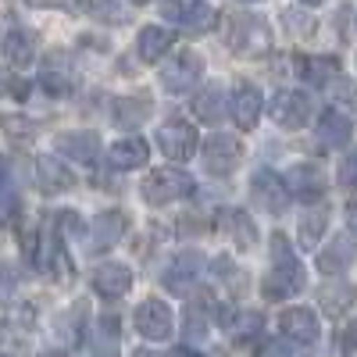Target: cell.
I'll use <instances>...</instances> for the list:
<instances>
[{
    "mask_svg": "<svg viewBox=\"0 0 357 357\" xmlns=\"http://www.w3.org/2000/svg\"><path fill=\"white\" fill-rule=\"evenodd\" d=\"M301 4H307V8H311V4H321V0H301Z\"/></svg>",
    "mask_w": 357,
    "mask_h": 357,
    "instance_id": "obj_42",
    "label": "cell"
},
{
    "mask_svg": "<svg viewBox=\"0 0 357 357\" xmlns=\"http://www.w3.org/2000/svg\"><path fill=\"white\" fill-rule=\"evenodd\" d=\"M146 158H151V146H146V139H139V136H126V139H118L111 146V165L122 168V172L143 168Z\"/></svg>",
    "mask_w": 357,
    "mask_h": 357,
    "instance_id": "obj_17",
    "label": "cell"
},
{
    "mask_svg": "<svg viewBox=\"0 0 357 357\" xmlns=\"http://www.w3.org/2000/svg\"><path fill=\"white\" fill-rule=\"evenodd\" d=\"M350 304H354V286L350 282H325L318 289V307L329 318H340Z\"/></svg>",
    "mask_w": 357,
    "mask_h": 357,
    "instance_id": "obj_23",
    "label": "cell"
},
{
    "mask_svg": "<svg viewBox=\"0 0 357 357\" xmlns=\"http://www.w3.org/2000/svg\"><path fill=\"white\" fill-rule=\"evenodd\" d=\"M272 36H268V25L254 15H236L232 18V29H229V47L243 57H257L268 50Z\"/></svg>",
    "mask_w": 357,
    "mask_h": 357,
    "instance_id": "obj_3",
    "label": "cell"
},
{
    "mask_svg": "<svg viewBox=\"0 0 357 357\" xmlns=\"http://www.w3.org/2000/svg\"><path fill=\"white\" fill-rule=\"evenodd\" d=\"M175 329V318H172V307L165 301H143L136 307V333L143 340H151V343H165Z\"/></svg>",
    "mask_w": 357,
    "mask_h": 357,
    "instance_id": "obj_5",
    "label": "cell"
},
{
    "mask_svg": "<svg viewBox=\"0 0 357 357\" xmlns=\"http://www.w3.org/2000/svg\"><path fill=\"white\" fill-rule=\"evenodd\" d=\"M229 107H232L236 126H240L243 132H250V129L257 126L261 111H264V100H261V93H257L254 86H236V93H232Z\"/></svg>",
    "mask_w": 357,
    "mask_h": 357,
    "instance_id": "obj_15",
    "label": "cell"
},
{
    "mask_svg": "<svg viewBox=\"0 0 357 357\" xmlns=\"http://www.w3.org/2000/svg\"><path fill=\"white\" fill-rule=\"evenodd\" d=\"M268 114H272V122H279L282 129H301L307 118H311V100L304 93H296V89H279L268 104Z\"/></svg>",
    "mask_w": 357,
    "mask_h": 357,
    "instance_id": "obj_7",
    "label": "cell"
},
{
    "mask_svg": "<svg viewBox=\"0 0 357 357\" xmlns=\"http://www.w3.org/2000/svg\"><path fill=\"white\" fill-rule=\"evenodd\" d=\"M200 72H204V61H200V57H197L193 50H178L172 61L161 68V86L168 89V93L183 97V93H190V89L197 86Z\"/></svg>",
    "mask_w": 357,
    "mask_h": 357,
    "instance_id": "obj_4",
    "label": "cell"
},
{
    "mask_svg": "<svg viewBox=\"0 0 357 357\" xmlns=\"http://www.w3.org/2000/svg\"><path fill=\"white\" fill-rule=\"evenodd\" d=\"M36 183L43 193H65L72 186V172L57 158H36Z\"/></svg>",
    "mask_w": 357,
    "mask_h": 357,
    "instance_id": "obj_20",
    "label": "cell"
},
{
    "mask_svg": "<svg viewBox=\"0 0 357 357\" xmlns=\"http://www.w3.org/2000/svg\"><path fill=\"white\" fill-rule=\"evenodd\" d=\"M132 4H146V0H132Z\"/></svg>",
    "mask_w": 357,
    "mask_h": 357,
    "instance_id": "obj_45",
    "label": "cell"
},
{
    "mask_svg": "<svg viewBox=\"0 0 357 357\" xmlns=\"http://www.w3.org/2000/svg\"><path fill=\"white\" fill-rule=\"evenodd\" d=\"M178 25H186L190 33H204V29H215V25H218V8H215V4H204V0H200V4H197L183 22H178Z\"/></svg>",
    "mask_w": 357,
    "mask_h": 357,
    "instance_id": "obj_29",
    "label": "cell"
},
{
    "mask_svg": "<svg viewBox=\"0 0 357 357\" xmlns=\"http://www.w3.org/2000/svg\"><path fill=\"white\" fill-rule=\"evenodd\" d=\"M132 357H161V354H158V350H151V347H143V350H136Z\"/></svg>",
    "mask_w": 357,
    "mask_h": 357,
    "instance_id": "obj_41",
    "label": "cell"
},
{
    "mask_svg": "<svg viewBox=\"0 0 357 357\" xmlns=\"http://www.w3.org/2000/svg\"><path fill=\"white\" fill-rule=\"evenodd\" d=\"M146 114H151V100H146V97H122L114 104V126L136 129V126L146 122Z\"/></svg>",
    "mask_w": 357,
    "mask_h": 357,
    "instance_id": "obj_25",
    "label": "cell"
},
{
    "mask_svg": "<svg viewBox=\"0 0 357 357\" xmlns=\"http://www.w3.org/2000/svg\"><path fill=\"white\" fill-rule=\"evenodd\" d=\"M126 229H129V218H126L122 211H104V215H97L93 225H89V232H86L89 250H93V254L111 250V247L126 236Z\"/></svg>",
    "mask_w": 357,
    "mask_h": 357,
    "instance_id": "obj_11",
    "label": "cell"
},
{
    "mask_svg": "<svg viewBox=\"0 0 357 357\" xmlns=\"http://www.w3.org/2000/svg\"><path fill=\"white\" fill-rule=\"evenodd\" d=\"M197 4H200V0H165L161 11H165V18H172V22H183Z\"/></svg>",
    "mask_w": 357,
    "mask_h": 357,
    "instance_id": "obj_35",
    "label": "cell"
},
{
    "mask_svg": "<svg viewBox=\"0 0 357 357\" xmlns=\"http://www.w3.org/2000/svg\"><path fill=\"white\" fill-rule=\"evenodd\" d=\"M136 47H139L143 61H161L165 50H172V33H168V29H161V25H146V29H139Z\"/></svg>",
    "mask_w": 357,
    "mask_h": 357,
    "instance_id": "obj_24",
    "label": "cell"
},
{
    "mask_svg": "<svg viewBox=\"0 0 357 357\" xmlns=\"http://www.w3.org/2000/svg\"><path fill=\"white\" fill-rule=\"evenodd\" d=\"M279 333L289 340V343H301V347H311L321 333L318 325V314L311 307H286L279 314Z\"/></svg>",
    "mask_w": 357,
    "mask_h": 357,
    "instance_id": "obj_9",
    "label": "cell"
},
{
    "mask_svg": "<svg viewBox=\"0 0 357 357\" xmlns=\"http://www.w3.org/2000/svg\"><path fill=\"white\" fill-rule=\"evenodd\" d=\"M301 72H304V79H307V82L325 86L329 79H336L340 65H336V57H304V61H301Z\"/></svg>",
    "mask_w": 357,
    "mask_h": 357,
    "instance_id": "obj_28",
    "label": "cell"
},
{
    "mask_svg": "<svg viewBox=\"0 0 357 357\" xmlns=\"http://www.w3.org/2000/svg\"><path fill=\"white\" fill-rule=\"evenodd\" d=\"M0 126H4V132H8L11 139H18V143H25V139H33V136H36V126L29 122L25 114H8Z\"/></svg>",
    "mask_w": 357,
    "mask_h": 357,
    "instance_id": "obj_32",
    "label": "cell"
},
{
    "mask_svg": "<svg viewBox=\"0 0 357 357\" xmlns=\"http://www.w3.org/2000/svg\"><path fill=\"white\" fill-rule=\"evenodd\" d=\"M93 289H97L100 296H107V301H114V296H126V293L132 289V272H129L126 264L107 261V264L93 268Z\"/></svg>",
    "mask_w": 357,
    "mask_h": 357,
    "instance_id": "obj_14",
    "label": "cell"
},
{
    "mask_svg": "<svg viewBox=\"0 0 357 357\" xmlns=\"http://www.w3.org/2000/svg\"><path fill=\"white\" fill-rule=\"evenodd\" d=\"M336 97H340V104H347V107L354 111V118H357V89H354L350 82H343V86L336 89Z\"/></svg>",
    "mask_w": 357,
    "mask_h": 357,
    "instance_id": "obj_37",
    "label": "cell"
},
{
    "mask_svg": "<svg viewBox=\"0 0 357 357\" xmlns=\"http://www.w3.org/2000/svg\"><path fill=\"white\" fill-rule=\"evenodd\" d=\"M336 178H340V186H343V190H357V151L343 158V165H340V175H336Z\"/></svg>",
    "mask_w": 357,
    "mask_h": 357,
    "instance_id": "obj_36",
    "label": "cell"
},
{
    "mask_svg": "<svg viewBox=\"0 0 357 357\" xmlns=\"http://www.w3.org/2000/svg\"><path fill=\"white\" fill-rule=\"evenodd\" d=\"M243 158V143L236 136H211L204 143V168L211 175H229L236 172V165H240Z\"/></svg>",
    "mask_w": 357,
    "mask_h": 357,
    "instance_id": "obj_8",
    "label": "cell"
},
{
    "mask_svg": "<svg viewBox=\"0 0 357 357\" xmlns=\"http://www.w3.org/2000/svg\"><path fill=\"white\" fill-rule=\"evenodd\" d=\"M139 190H143V200H146V204L161 207V204H172V200L190 197V193H193V178H190L186 172H178V168H154L151 175L143 178Z\"/></svg>",
    "mask_w": 357,
    "mask_h": 357,
    "instance_id": "obj_2",
    "label": "cell"
},
{
    "mask_svg": "<svg viewBox=\"0 0 357 357\" xmlns=\"http://www.w3.org/2000/svg\"><path fill=\"white\" fill-rule=\"evenodd\" d=\"M286 186L296 200H304V204H314L325 197V172L311 161H301V165H293L289 175H286Z\"/></svg>",
    "mask_w": 357,
    "mask_h": 357,
    "instance_id": "obj_10",
    "label": "cell"
},
{
    "mask_svg": "<svg viewBox=\"0 0 357 357\" xmlns=\"http://www.w3.org/2000/svg\"><path fill=\"white\" fill-rule=\"evenodd\" d=\"M325 229H329V207H314V211L304 215V225H301V243L304 247H318Z\"/></svg>",
    "mask_w": 357,
    "mask_h": 357,
    "instance_id": "obj_27",
    "label": "cell"
},
{
    "mask_svg": "<svg viewBox=\"0 0 357 357\" xmlns=\"http://www.w3.org/2000/svg\"><path fill=\"white\" fill-rule=\"evenodd\" d=\"M318 139L325 146H347L350 143V118L340 114L336 107L321 111V118H318Z\"/></svg>",
    "mask_w": 357,
    "mask_h": 357,
    "instance_id": "obj_22",
    "label": "cell"
},
{
    "mask_svg": "<svg viewBox=\"0 0 357 357\" xmlns=\"http://www.w3.org/2000/svg\"><path fill=\"white\" fill-rule=\"evenodd\" d=\"M350 261H354V240L350 236H336V240L318 254V272L321 275H340Z\"/></svg>",
    "mask_w": 357,
    "mask_h": 357,
    "instance_id": "obj_21",
    "label": "cell"
},
{
    "mask_svg": "<svg viewBox=\"0 0 357 357\" xmlns=\"http://www.w3.org/2000/svg\"><path fill=\"white\" fill-rule=\"evenodd\" d=\"M18 218V193L11 186H0V225H11Z\"/></svg>",
    "mask_w": 357,
    "mask_h": 357,
    "instance_id": "obj_33",
    "label": "cell"
},
{
    "mask_svg": "<svg viewBox=\"0 0 357 357\" xmlns=\"http://www.w3.org/2000/svg\"><path fill=\"white\" fill-rule=\"evenodd\" d=\"M0 357H8V354H0Z\"/></svg>",
    "mask_w": 357,
    "mask_h": 357,
    "instance_id": "obj_46",
    "label": "cell"
},
{
    "mask_svg": "<svg viewBox=\"0 0 357 357\" xmlns=\"http://www.w3.org/2000/svg\"><path fill=\"white\" fill-rule=\"evenodd\" d=\"M254 197L268 207V211H275V215L286 211L289 200H293L286 178H279L272 168H257V172H254Z\"/></svg>",
    "mask_w": 357,
    "mask_h": 357,
    "instance_id": "obj_12",
    "label": "cell"
},
{
    "mask_svg": "<svg viewBox=\"0 0 357 357\" xmlns=\"http://www.w3.org/2000/svg\"><path fill=\"white\" fill-rule=\"evenodd\" d=\"M286 29H289V33H296V36H311V33H314V18L289 8V11H286Z\"/></svg>",
    "mask_w": 357,
    "mask_h": 357,
    "instance_id": "obj_34",
    "label": "cell"
},
{
    "mask_svg": "<svg viewBox=\"0 0 357 357\" xmlns=\"http://www.w3.org/2000/svg\"><path fill=\"white\" fill-rule=\"evenodd\" d=\"M86 11H89V18H93V22H104V25L129 22L126 0H86Z\"/></svg>",
    "mask_w": 357,
    "mask_h": 357,
    "instance_id": "obj_26",
    "label": "cell"
},
{
    "mask_svg": "<svg viewBox=\"0 0 357 357\" xmlns=\"http://www.w3.org/2000/svg\"><path fill=\"white\" fill-rule=\"evenodd\" d=\"M43 357H65V354H43Z\"/></svg>",
    "mask_w": 357,
    "mask_h": 357,
    "instance_id": "obj_43",
    "label": "cell"
},
{
    "mask_svg": "<svg viewBox=\"0 0 357 357\" xmlns=\"http://www.w3.org/2000/svg\"><path fill=\"white\" fill-rule=\"evenodd\" d=\"M347 225H350V232H357V200L347 204Z\"/></svg>",
    "mask_w": 357,
    "mask_h": 357,
    "instance_id": "obj_39",
    "label": "cell"
},
{
    "mask_svg": "<svg viewBox=\"0 0 357 357\" xmlns=\"http://www.w3.org/2000/svg\"><path fill=\"white\" fill-rule=\"evenodd\" d=\"M40 82H43V89H50V93H57V97L72 93V75H68V72H61L57 65H47V68H43V75H40Z\"/></svg>",
    "mask_w": 357,
    "mask_h": 357,
    "instance_id": "obj_31",
    "label": "cell"
},
{
    "mask_svg": "<svg viewBox=\"0 0 357 357\" xmlns=\"http://www.w3.org/2000/svg\"><path fill=\"white\" fill-rule=\"evenodd\" d=\"M197 279H200V257L186 254V257L172 261V268L165 272V289L168 293H190Z\"/></svg>",
    "mask_w": 357,
    "mask_h": 357,
    "instance_id": "obj_18",
    "label": "cell"
},
{
    "mask_svg": "<svg viewBox=\"0 0 357 357\" xmlns=\"http://www.w3.org/2000/svg\"><path fill=\"white\" fill-rule=\"evenodd\" d=\"M218 232L225 236L229 243H236V250H250L254 243H257V229H254V222L247 218V211H222L218 215Z\"/></svg>",
    "mask_w": 357,
    "mask_h": 357,
    "instance_id": "obj_13",
    "label": "cell"
},
{
    "mask_svg": "<svg viewBox=\"0 0 357 357\" xmlns=\"http://www.w3.org/2000/svg\"><path fill=\"white\" fill-rule=\"evenodd\" d=\"M243 4H257V0H243Z\"/></svg>",
    "mask_w": 357,
    "mask_h": 357,
    "instance_id": "obj_44",
    "label": "cell"
},
{
    "mask_svg": "<svg viewBox=\"0 0 357 357\" xmlns=\"http://www.w3.org/2000/svg\"><path fill=\"white\" fill-rule=\"evenodd\" d=\"M172 357H204V354H197L193 347H175V354Z\"/></svg>",
    "mask_w": 357,
    "mask_h": 357,
    "instance_id": "obj_40",
    "label": "cell"
},
{
    "mask_svg": "<svg viewBox=\"0 0 357 357\" xmlns=\"http://www.w3.org/2000/svg\"><path fill=\"white\" fill-rule=\"evenodd\" d=\"M4 93H25V89L15 82L11 72H0V97H4Z\"/></svg>",
    "mask_w": 357,
    "mask_h": 357,
    "instance_id": "obj_38",
    "label": "cell"
},
{
    "mask_svg": "<svg viewBox=\"0 0 357 357\" xmlns=\"http://www.w3.org/2000/svg\"><path fill=\"white\" fill-rule=\"evenodd\" d=\"M57 154H65L75 165H97L100 143H97L93 132H68V136L57 139Z\"/></svg>",
    "mask_w": 357,
    "mask_h": 357,
    "instance_id": "obj_16",
    "label": "cell"
},
{
    "mask_svg": "<svg viewBox=\"0 0 357 357\" xmlns=\"http://www.w3.org/2000/svg\"><path fill=\"white\" fill-rule=\"evenodd\" d=\"M193 111H197V118H200V122H218V118H222V93H218V89H207V93H200L197 97V104H193Z\"/></svg>",
    "mask_w": 357,
    "mask_h": 357,
    "instance_id": "obj_30",
    "label": "cell"
},
{
    "mask_svg": "<svg viewBox=\"0 0 357 357\" xmlns=\"http://www.w3.org/2000/svg\"><path fill=\"white\" fill-rule=\"evenodd\" d=\"M158 146L165 151V158L168 161H190L193 154H197V129L190 126V122H165L161 126V132H158Z\"/></svg>",
    "mask_w": 357,
    "mask_h": 357,
    "instance_id": "obj_6",
    "label": "cell"
},
{
    "mask_svg": "<svg viewBox=\"0 0 357 357\" xmlns=\"http://www.w3.org/2000/svg\"><path fill=\"white\" fill-rule=\"evenodd\" d=\"M307 286V272L304 264L296 261V254L289 250V240L282 232L272 236V272L264 275V286L261 293L268 296V301H289V296L304 293Z\"/></svg>",
    "mask_w": 357,
    "mask_h": 357,
    "instance_id": "obj_1",
    "label": "cell"
},
{
    "mask_svg": "<svg viewBox=\"0 0 357 357\" xmlns=\"http://www.w3.org/2000/svg\"><path fill=\"white\" fill-rule=\"evenodd\" d=\"M4 57L15 68H29L36 61V36L25 33V29H11L4 36Z\"/></svg>",
    "mask_w": 357,
    "mask_h": 357,
    "instance_id": "obj_19",
    "label": "cell"
}]
</instances>
